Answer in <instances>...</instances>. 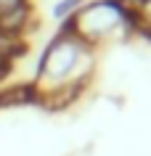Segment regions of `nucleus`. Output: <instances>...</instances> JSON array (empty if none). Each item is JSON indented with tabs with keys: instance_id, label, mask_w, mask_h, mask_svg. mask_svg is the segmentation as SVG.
Returning a JSON list of instances; mask_svg holds the SVG:
<instances>
[{
	"instance_id": "5",
	"label": "nucleus",
	"mask_w": 151,
	"mask_h": 156,
	"mask_svg": "<svg viewBox=\"0 0 151 156\" xmlns=\"http://www.w3.org/2000/svg\"><path fill=\"white\" fill-rule=\"evenodd\" d=\"M21 5H27V0H0V16H5V13L21 8Z\"/></svg>"
},
{
	"instance_id": "2",
	"label": "nucleus",
	"mask_w": 151,
	"mask_h": 156,
	"mask_svg": "<svg viewBox=\"0 0 151 156\" xmlns=\"http://www.w3.org/2000/svg\"><path fill=\"white\" fill-rule=\"evenodd\" d=\"M133 21V13L125 3L119 0H98V3H90V5H82L77 11V16L72 19V32L80 37L88 45H95V42L106 40V37H114L119 29H127Z\"/></svg>"
},
{
	"instance_id": "1",
	"label": "nucleus",
	"mask_w": 151,
	"mask_h": 156,
	"mask_svg": "<svg viewBox=\"0 0 151 156\" xmlns=\"http://www.w3.org/2000/svg\"><path fill=\"white\" fill-rule=\"evenodd\" d=\"M90 66H93L90 45L82 42L72 29H67L42 53L40 69H37V90L67 98L69 90H80Z\"/></svg>"
},
{
	"instance_id": "4",
	"label": "nucleus",
	"mask_w": 151,
	"mask_h": 156,
	"mask_svg": "<svg viewBox=\"0 0 151 156\" xmlns=\"http://www.w3.org/2000/svg\"><path fill=\"white\" fill-rule=\"evenodd\" d=\"M13 48H16L13 34H5L3 29H0V64H5V61H8V56L13 53Z\"/></svg>"
},
{
	"instance_id": "3",
	"label": "nucleus",
	"mask_w": 151,
	"mask_h": 156,
	"mask_svg": "<svg viewBox=\"0 0 151 156\" xmlns=\"http://www.w3.org/2000/svg\"><path fill=\"white\" fill-rule=\"evenodd\" d=\"M82 5H85L82 0H59L53 5V19L59 24H72V19L77 16V11L82 8Z\"/></svg>"
}]
</instances>
